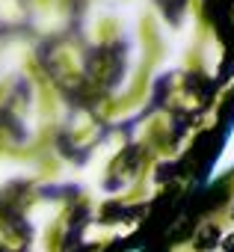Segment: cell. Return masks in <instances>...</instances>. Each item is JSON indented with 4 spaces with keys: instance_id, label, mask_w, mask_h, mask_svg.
<instances>
[{
    "instance_id": "cell-5",
    "label": "cell",
    "mask_w": 234,
    "mask_h": 252,
    "mask_svg": "<svg viewBox=\"0 0 234 252\" xmlns=\"http://www.w3.org/2000/svg\"><path fill=\"white\" fill-rule=\"evenodd\" d=\"M104 190H107L110 196H116V193H122V190H125V175H119V172L113 169V172L107 175V181H104Z\"/></svg>"
},
{
    "instance_id": "cell-6",
    "label": "cell",
    "mask_w": 234,
    "mask_h": 252,
    "mask_svg": "<svg viewBox=\"0 0 234 252\" xmlns=\"http://www.w3.org/2000/svg\"><path fill=\"white\" fill-rule=\"evenodd\" d=\"M172 178H175V163L163 160V163L157 166V172H154V181H157V184H166V181H172Z\"/></svg>"
},
{
    "instance_id": "cell-7",
    "label": "cell",
    "mask_w": 234,
    "mask_h": 252,
    "mask_svg": "<svg viewBox=\"0 0 234 252\" xmlns=\"http://www.w3.org/2000/svg\"><path fill=\"white\" fill-rule=\"evenodd\" d=\"M219 252H234V231H225L219 240Z\"/></svg>"
},
{
    "instance_id": "cell-2",
    "label": "cell",
    "mask_w": 234,
    "mask_h": 252,
    "mask_svg": "<svg viewBox=\"0 0 234 252\" xmlns=\"http://www.w3.org/2000/svg\"><path fill=\"white\" fill-rule=\"evenodd\" d=\"M222 234H225V231H222L219 220H207V222H202V225L193 231V237H190V249H193V252H216Z\"/></svg>"
},
{
    "instance_id": "cell-3",
    "label": "cell",
    "mask_w": 234,
    "mask_h": 252,
    "mask_svg": "<svg viewBox=\"0 0 234 252\" xmlns=\"http://www.w3.org/2000/svg\"><path fill=\"white\" fill-rule=\"evenodd\" d=\"M125 208H128V202H122V199H107V202L95 211V222L104 225V228L122 225V222H125Z\"/></svg>"
},
{
    "instance_id": "cell-1",
    "label": "cell",
    "mask_w": 234,
    "mask_h": 252,
    "mask_svg": "<svg viewBox=\"0 0 234 252\" xmlns=\"http://www.w3.org/2000/svg\"><path fill=\"white\" fill-rule=\"evenodd\" d=\"M59 222L65 228H77V231H89V225H95V205L83 196L71 205H62V214H59Z\"/></svg>"
},
{
    "instance_id": "cell-9",
    "label": "cell",
    "mask_w": 234,
    "mask_h": 252,
    "mask_svg": "<svg viewBox=\"0 0 234 252\" xmlns=\"http://www.w3.org/2000/svg\"><path fill=\"white\" fill-rule=\"evenodd\" d=\"M228 220H231V222H234V205H231V211H228Z\"/></svg>"
},
{
    "instance_id": "cell-10",
    "label": "cell",
    "mask_w": 234,
    "mask_h": 252,
    "mask_svg": "<svg viewBox=\"0 0 234 252\" xmlns=\"http://www.w3.org/2000/svg\"><path fill=\"white\" fill-rule=\"evenodd\" d=\"M21 252H30V249H21Z\"/></svg>"
},
{
    "instance_id": "cell-8",
    "label": "cell",
    "mask_w": 234,
    "mask_h": 252,
    "mask_svg": "<svg viewBox=\"0 0 234 252\" xmlns=\"http://www.w3.org/2000/svg\"><path fill=\"white\" fill-rule=\"evenodd\" d=\"M74 252H101V243H98V240H89V237H86V240H83V243H80V246H77Z\"/></svg>"
},
{
    "instance_id": "cell-4",
    "label": "cell",
    "mask_w": 234,
    "mask_h": 252,
    "mask_svg": "<svg viewBox=\"0 0 234 252\" xmlns=\"http://www.w3.org/2000/svg\"><path fill=\"white\" fill-rule=\"evenodd\" d=\"M36 199L39 202H57V205H62V184H39L36 187Z\"/></svg>"
}]
</instances>
